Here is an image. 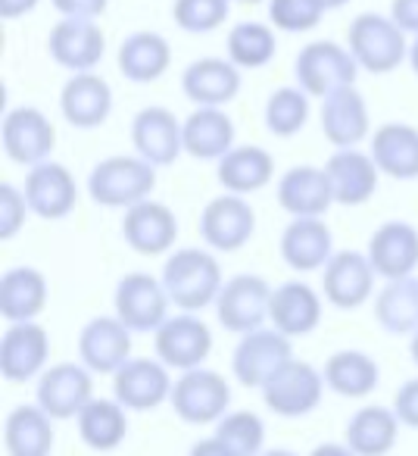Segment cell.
<instances>
[{
	"instance_id": "6da1fadb",
	"label": "cell",
	"mask_w": 418,
	"mask_h": 456,
	"mask_svg": "<svg viewBox=\"0 0 418 456\" xmlns=\"http://www.w3.org/2000/svg\"><path fill=\"white\" fill-rule=\"evenodd\" d=\"M163 288L172 306L181 313H200L216 306L222 291V263L209 248H178L163 263Z\"/></svg>"
},
{
	"instance_id": "7a4b0ae2",
	"label": "cell",
	"mask_w": 418,
	"mask_h": 456,
	"mask_svg": "<svg viewBox=\"0 0 418 456\" xmlns=\"http://www.w3.org/2000/svg\"><path fill=\"white\" fill-rule=\"evenodd\" d=\"M157 191V166L138 153H116L88 172V197L103 209H132Z\"/></svg>"
},
{
	"instance_id": "3957f363",
	"label": "cell",
	"mask_w": 418,
	"mask_h": 456,
	"mask_svg": "<svg viewBox=\"0 0 418 456\" xmlns=\"http://www.w3.org/2000/svg\"><path fill=\"white\" fill-rule=\"evenodd\" d=\"M347 51L359 69L387 76L403 60H409V38L390 20V13H359L347 28Z\"/></svg>"
},
{
	"instance_id": "277c9868",
	"label": "cell",
	"mask_w": 418,
	"mask_h": 456,
	"mask_svg": "<svg viewBox=\"0 0 418 456\" xmlns=\"http://www.w3.org/2000/svg\"><path fill=\"white\" fill-rule=\"evenodd\" d=\"M293 78H297V88H303L309 97L325 101L337 88L356 85L359 63L347 51V45H337V41L328 38L309 41L306 47H300L297 60H293Z\"/></svg>"
},
{
	"instance_id": "5b68a950",
	"label": "cell",
	"mask_w": 418,
	"mask_h": 456,
	"mask_svg": "<svg viewBox=\"0 0 418 456\" xmlns=\"http://www.w3.org/2000/svg\"><path fill=\"white\" fill-rule=\"evenodd\" d=\"M172 412L188 425H219L229 416L231 385L216 369H190L175 379L172 387Z\"/></svg>"
},
{
	"instance_id": "8992f818",
	"label": "cell",
	"mask_w": 418,
	"mask_h": 456,
	"mask_svg": "<svg viewBox=\"0 0 418 456\" xmlns=\"http://www.w3.org/2000/svg\"><path fill=\"white\" fill-rule=\"evenodd\" d=\"M325 375L312 362L293 356L287 366H281L262 387V403L281 419H303L318 410L325 394Z\"/></svg>"
},
{
	"instance_id": "52a82bcc",
	"label": "cell",
	"mask_w": 418,
	"mask_h": 456,
	"mask_svg": "<svg viewBox=\"0 0 418 456\" xmlns=\"http://www.w3.org/2000/svg\"><path fill=\"white\" fill-rule=\"evenodd\" d=\"M169 294L163 288V279L157 275H147V273H128L116 281V291H113V316L122 319L128 331H153L157 335L159 325L169 319Z\"/></svg>"
},
{
	"instance_id": "ba28073f",
	"label": "cell",
	"mask_w": 418,
	"mask_h": 456,
	"mask_svg": "<svg viewBox=\"0 0 418 456\" xmlns=\"http://www.w3.org/2000/svg\"><path fill=\"white\" fill-rule=\"evenodd\" d=\"M272 294L275 288L262 275H231L219 291L216 319L222 322L225 331H235V335H250L256 329H266Z\"/></svg>"
},
{
	"instance_id": "9c48e42d",
	"label": "cell",
	"mask_w": 418,
	"mask_h": 456,
	"mask_svg": "<svg viewBox=\"0 0 418 456\" xmlns=\"http://www.w3.org/2000/svg\"><path fill=\"white\" fill-rule=\"evenodd\" d=\"M256 232V209L247 197L219 194L200 213V238L213 254H235L247 248Z\"/></svg>"
},
{
	"instance_id": "30bf717a",
	"label": "cell",
	"mask_w": 418,
	"mask_h": 456,
	"mask_svg": "<svg viewBox=\"0 0 418 456\" xmlns=\"http://www.w3.org/2000/svg\"><path fill=\"white\" fill-rule=\"evenodd\" d=\"M0 144H4L7 159L35 169L51 159L53 144H57V128L38 107H13L4 113V122H0Z\"/></svg>"
},
{
	"instance_id": "8fae6325",
	"label": "cell",
	"mask_w": 418,
	"mask_h": 456,
	"mask_svg": "<svg viewBox=\"0 0 418 456\" xmlns=\"http://www.w3.org/2000/svg\"><path fill=\"white\" fill-rule=\"evenodd\" d=\"M94 400V372L82 362H57L38 379L35 403L53 419H78V412Z\"/></svg>"
},
{
	"instance_id": "7c38bea8",
	"label": "cell",
	"mask_w": 418,
	"mask_h": 456,
	"mask_svg": "<svg viewBox=\"0 0 418 456\" xmlns=\"http://www.w3.org/2000/svg\"><path fill=\"white\" fill-rule=\"evenodd\" d=\"M157 360L178 372L200 369L213 354V331L197 313H175L153 335Z\"/></svg>"
},
{
	"instance_id": "4fadbf2b",
	"label": "cell",
	"mask_w": 418,
	"mask_h": 456,
	"mask_svg": "<svg viewBox=\"0 0 418 456\" xmlns=\"http://www.w3.org/2000/svg\"><path fill=\"white\" fill-rule=\"evenodd\" d=\"M291 360H293L291 338H285L281 331H275L272 325H266V329L241 335L235 354H231V372H235V379L241 381L244 387L262 391L266 381Z\"/></svg>"
},
{
	"instance_id": "5bb4252c",
	"label": "cell",
	"mask_w": 418,
	"mask_h": 456,
	"mask_svg": "<svg viewBox=\"0 0 418 456\" xmlns=\"http://www.w3.org/2000/svg\"><path fill=\"white\" fill-rule=\"evenodd\" d=\"M51 360V335L41 322H16L4 329L0 338V372L13 385H26L47 372Z\"/></svg>"
},
{
	"instance_id": "9a60e30c",
	"label": "cell",
	"mask_w": 418,
	"mask_h": 456,
	"mask_svg": "<svg viewBox=\"0 0 418 456\" xmlns=\"http://www.w3.org/2000/svg\"><path fill=\"white\" fill-rule=\"evenodd\" d=\"M378 273L362 250H337L322 269V297L337 310H359L374 297Z\"/></svg>"
},
{
	"instance_id": "2e32d148",
	"label": "cell",
	"mask_w": 418,
	"mask_h": 456,
	"mask_svg": "<svg viewBox=\"0 0 418 456\" xmlns=\"http://www.w3.org/2000/svg\"><path fill=\"white\" fill-rule=\"evenodd\" d=\"M172 369L159 360L147 356H132L119 372L113 375V397L125 406L128 412H150L172 400Z\"/></svg>"
},
{
	"instance_id": "e0dca14e",
	"label": "cell",
	"mask_w": 418,
	"mask_h": 456,
	"mask_svg": "<svg viewBox=\"0 0 418 456\" xmlns=\"http://www.w3.org/2000/svg\"><path fill=\"white\" fill-rule=\"evenodd\" d=\"M366 254L378 279H409L418 269V228L403 219L381 222L368 238Z\"/></svg>"
},
{
	"instance_id": "ac0fdd59",
	"label": "cell",
	"mask_w": 418,
	"mask_h": 456,
	"mask_svg": "<svg viewBox=\"0 0 418 456\" xmlns=\"http://www.w3.org/2000/svg\"><path fill=\"white\" fill-rule=\"evenodd\" d=\"M47 53L72 76L94 72V66L107 53V35L97 26V20H60L47 32Z\"/></svg>"
},
{
	"instance_id": "d6986e66",
	"label": "cell",
	"mask_w": 418,
	"mask_h": 456,
	"mask_svg": "<svg viewBox=\"0 0 418 456\" xmlns=\"http://www.w3.org/2000/svg\"><path fill=\"white\" fill-rule=\"evenodd\" d=\"M122 241L141 256H163L175 250L178 216L159 200H144L122 216Z\"/></svg>"
},
{
	"instance_id": "ffe728a7",
	"label": "cell",
	"mask_w": 418,
	"mask_h": 456,
	"mask_svg": "<svg viewBox=\"0 0 418 456\" xmlns=\"http://www.w3.org/2000/svg\"><path fill=\"white\" fill-rule=\"evenodd\" d=\"M132 144L134 153L144 157L150 166L163 169L172 166L184 153V128L169 107H144L132 119Z\"/></svg>"
},
{
	"instance_id": "44dd1931",
	"label": "cell",
	"mask_w": 418,
	"mask_h": 456,
	"mask_svg": "<svg viewBox=\"0 0 418 456\" xmlns=\"http://www.w3.org/2000/svg\"><path fill=\"white\" fill-rule=\"evenodd\" d=\"M22 194H26L28 209H32L38 219L60 222L76 209L78 184H76V175H72L63 163L47 159V163H41L26 172Z\"/></svg>"
},
{
	"instance_id": "7402d4cb",
	"label": "cell",
	"mask_w": 418,
	"mask_h": 456,
	"mask_svg": "<svg viewBox=\"0 0 418 456\" xmlns=\"http://www.w3.org/2000/svg\"><path fill=\"white\" fill-rule=\"evenodd\" d=\"M132 360V331L119 316H94L78 335V362L94 375H116Z\"/></svg>"
},
{
	"instance_id": "603a6c76",
	"label": "cell",
	"mask_w": 418,
	"mask_h": 456,
	"mask_svg": "<svg viewBox=\"0 0 418 456\" xmlns=\"http://www.w3.org/2000/svg\"><path fill=\"white\" fill-rule=\"evenodd\" d=\"M275 197H278V207L291 219H322L334 207V191H331L328 172H325V166L309 163L291 166L278 178Z\"/></svg>"
},
{
	"instance_id": "cb8c5ba5",
	"label": "cell",
	"mask_w": 418,
	"mask_h": 456,
	"mask_svg": "<svg viewBox=\"0 0 418 456\" xmlns=\"http://www.w3.org/2000/svg\"><path fill=\"white\" fill-rule=\"evenodd\" d=\"M244 72L229 57H200L184 66L181 91L194 107H219L225 110L241 94Z\"/></svg>"
},
{
	"instance_id": "d4e9b609",
	"label": "cell",
	"mask_w": 418,
	"mask_h": 456,
	"mask_svg": "<svg viewBox=\"0 0 418 456\" xmlns=\"http://www.w3.org/2000/svg\"><path fill=\"white\" fill-rule=\"evenodd\" d=\"M322 134L331 147L337 151H350L359 147L366 138H372V116H368V103L356 85L337 88L322 101Z\"/></svg>"
},
{
	"instance_id": "484cf974",
	"label": "cell",
	"mask_w": 418,
	"mask_h": 456,
	"mask_svg": "<svg viewBox=\"0 0 418 456\" xmlns=\"http://www.w3.org/2000/svg\"><path fill=\"white\" fill-rule=\"evenodd\" d=\"M322 294L300 279L281 281L269 306V325L285 338H306L322 325Z\"/></svg>"
},
{
	"instance_id": "4316f807",
	"label": "cell",
	"mask_w": 418,
	"mask_h": 456,
	"mask_svg": "<svg viewBox=\"0 0 418 456\" xmlns=\"http://www.w3.org/2000/svg\"><path fill=\"white\" fill-rule=\"evenodd\" d=\"M60 113L72 128H100L113 113V88L97 72H78L69 76L60 91Z\"/></svg>"
},
{
	"instance_id": "83f0119b",
	"label": "cell",
	"mask_w": 418,
	"mask_h": 456,
	"mask_svg": "<svg viewBox=\"0 0 418 456\" xmlns=\"http://www.w3.org/2000/svg\"><path fill=\"white\" fill-rule=\"evenodd\" d=\"M325 172H328L331 191H334V203L341 207H362L378 191L381 169L374 166L372 153L359 151V147L334 151L325 163Z\"/></svg>"
},
{
	"instance_id": "f1b7e54d",
	"label": "cell",
	"mask_w": 418,
	"mask_h": 456,
	"mask_svg": "<svg viewBox=\"0 0 418 456\" xmlns=\"http://www.w3.org/2000/svg\"><path fill=\"white\" fill-rule=\"evenodd\" d=\"M278 250L291 273H318L337 254L334 235L322 219H291L281 232Z\"/></svg>"
},
{
	"instance_id": "f546056e",
	"label": "cell",
	"mask_w": 418,
	"mask_h": 456,
	"mask_svg": "<svg viewBox=\"0 0 418 456\" xmlns=\"http://www.w3.org/2000/svg\"><path fill=\"white\" fill-rule=\"evenodd\" d=\"M51 300V285L44 273L35 266H10L0 275V316L7 325L35 322L47 310Z\"/></svg>"
},
{
	"instance_id": "4dcf8cb0",
	"label": "cell",
	"mask_w": 418,
	"mask_h": 456,
	"mask_svg": "<svg viewBox=\"0 0 418 456\" xmlns=\"http://www.w3.org/2000/svg\"><path fill=\"white\" fill-rule=\"evenodd\" d=\"M372 153L381 175L397 182L418 178V128L409 122H384L372 132Z\"/></svg>"
},
{
	"instance_id": "1f68e13d",
	"label": "cell",
	"mask_w": 418,
	"mask_h": 456,
	"mask_svg": "<svg viewBox=\"0 0 418 456\" xmlns=\"http://www.w3.org/2000/svg\"><path fill=\"white\" fill-rule=\"evenodd\" d=\"M184 153L203 163H219L235 144V119L219 107H194V113L181 122Z\"/></svg>"
},
{
	"instance_id": "d6a6232c",
	"label": "cell",
	"mask_w": 418,
	"mask_h": 456,
	"mask_svg": "<svg viewBox=\"0 0 418 456\" xmlns=\"http://www.w3.org/2000/svg\"><path fill=\"white\" fill-rule=\"evenodd\" d=\"M272 175L275 157L260 144H237L216 163V178L225 194H256L272 182Z\"/></svg>"
},
{
	"instance_id": "836d02e7",
	"label": "cell",
	"mask_w": 418,
	"mask_h": 456,
	"mask_svg": "<svg viewBox=\"0 0 418 456\" xmlns=\"http://www.w3.org/2000/svg\"><path fill=\"white\" fill-rule=\"evenodd\" d=\"M116 63H119V72L128 78V82L153 85V82H159L165 72H169L172 47H169V41H165L159 32L141 28V32H132L119 45Z\"/></svg>"
},
{
	"instance_id": "e575fe53",
	"label": "cell",
	"mask_w": 418,
	"mask_h": 456,
	"mask_svg": "<svg viewBox=\"0 0 418 456\" xmlns=\"http://www.w3.org/2000/svg\"><path fill=\"white\" fill-rule=\"evenodd\" d=\"M399 441V419L393 406H362L343 428V444L356 456H387Z\"/></svg>"
},
{
	"instance_id": "d590c367",
	"label": "cell",
	"mask_w": 418,
	"mask_h": 456,
	"mask_svg": "<svg viewBox=\"0 0 418 456\" xmlns=\"http://www.w3.org/2000/svg\"><path fill=\"white\" fill-rule=\"evenodd\" d=\"M7 456H51L53 419L38 403H20L4 419Z\"/></svg>"
},
{
	"instance_id": "8d00e7d4",
	"label": "cell",
	"mask_w": 418,
	"mask_h": 456,
	"mask_svg": "<svg viewBox=\"0 0 418 456\" xmlns=\"http://www.w3.org/2000/svg\"><path fill=\"white\" fill-rule=\"evenodd\" d=\"M325 385L328 391H334L337 397L347 400H362L378 387L381 381V369L374 362V356H368L366 350H337L325 360L322 366Z\"/></svg>"
},
{
	"instance_id": "74e56055",
	"label": "cell",
	"mask_w": 418,
	"mask_h": 456,
	"mask_svg": "<svg viewBox=\"0 0 418 456\" xmlns=\"http://www.w3.org/2000/svg\"><path fill=\"white\" fill-rule=\"evenodd\" d=\"M78 437L94 453H109L128 437V410L116 397H94L76 419Z\"/></svg>"
},
{
	"instance_id": "f35d334b",
	"label": "cell",
	"mask_w": 418,
	"mask_h": 456,
	"mask_svg": "<svg viewBox=\"0 0 418 456\" xmlns=\"http://www.w3.org/2000/svg\"><path fill=\"white\" fill-rule=\"evenodd\" d=\"M374 319L387 335H418V275L387 281L374 294Z\"/></svg>"
},
{
	"instance_id": "ab89813d",
	"label": "cell",
	"mask_w": 418,
	"mask_h": 456,
	"mask_svg": "<svg viewBox=\"0 0 418 456\" xmlns=\"http://www.w3.org/2000/svg\"><path fill=\"white\" fill-rule=\"evenodd\" d=\"M225 47H229L231 63L241 72H250V69H262V66L272 63L275 51H278V38H275V28L269 26V22L247 20L229 28Z\"/></svg>"
},
{
	"instance_id": "60d3db41",
	"label": "cell",
	"mask_w": 418,
	"mask_h": 456,
	"mask_svg": "<svg viewBox=\"0 0 418 456\" xmlns=\"http://www.w3.org/2000/svg\"><path fill=\"white\" fill-rule=\"evenodd\" d=\"M262 122L275 138H293L309 122V94L297 85H281L262 107Z\"/></svg>"
},
{
	"instance_id": "b9f144b4",
	"label": "cell",
	"mask_w": 418,
	"mask_h": 456,
	"mask_svg": "<svg viewBox=\"0 0 418 456\" xmlns=\"http://www.w3.org/2000/svg\"><path fill=\"white\" fill-rule=\"evenodd\" d=\"M216 437L235 456L266 453V422L250 410H235L216 425Z\"/></svg>"
},
{
	"instance_id": "7bdbcfd3",
	"label": "cell",
	"mask_w": 418,
	"mask_h": 456,
	"mask_svg": "<svg viewBox=\"0 0 418 456\" xmlns=\"http://www.w3.org/2000/svg\"><path fill=\"white\" fill-rule=\"evenodd\" d=\"M231 0H172V22L188 35H209L229 22Z\"/></svg>"
},
{
	"instance_id": "ee69618b",
	"label": "cell",
	"mask_w": 418,
	"mask_h": 456,
	"mask_svg": "<svg viewBox=\"0 0 418 456\" xmlns=\"http://www.w3.org/2000/svg\"><path fill=\"white\" fill-rule=\"evenodd\" d=\"M325 20L318 0H269V22L287 35H306Z\"/></svg>"
},
{
	"instance_id": "f6af8a7d",
	"label": "cell",
	"mask_w": 418,
	"mask_h": 456,
	"mask_svg": "<svg viewBox=\"0 0 418 456\" xmlns=\"http://www.w3.org/2000/svg\"><path fill=\"white\" fill-rule=\"evenodd\" d=\"M28 200L26 194H22V188H16V184L4 182L0 184V238L4 241H10V238H16L26 228V219H28Z\"/></svg>"
},
{
	"instance_id": "bcb514c9",
	"label": "cell",
	"mask_w": 418,
	"mask_h": 456,
	"mask_svg": "<svg viewBox=\"0 0 418 456\" xmlns=\"http://www.w3.org/2000/svg\"><path fill=\"white\" fill-rule=\"evenodd\" d=\"M393 412H397L399 425L418 428V375L399 385L397 397H393Z\"/></svg>"
},
{
	"instance_id": "7dc6e473",
	"label": "cell",
	"mask_w": 418,
	"mask_h": 456,
	"mask_svg": "<svg viewBox=\"0 0 418 456\" xmlns=\"http://www.w3.org/2000/svg\"><path fill=\"white\" fill-rule=\"evenodd\" d=\"M63 20H100L107 13L109 0H51Z\"/></svg>"
},
{
	"instance_id": "c3c4849f",
	"label": "cell",
	"mask_w": 418,
	"mask_h": 456,
	"mask_svg": "<svg viewBox=\"0 0 418 456\" xmlns=\"http://www.w3.org/2000/svg\"><path fill=\"white\" fill-rule=\"evenodd\" d=\"M390 20L406 35L418 38V0H390Z\"/></svg>"
},
{
	"instance_id": "681fc988",
	"label": "cell",
	"mask_w": 418,
	"mask_h": 456,
	"mask_svg": "<svg viewBox=\"0 0 418 456\" xmlns=\"http://www.w3.org/2000/svg\"><path fill=\"white\" fill-rule=\"evenodd\" d=\"M38 4H41V0H0V16H4L7 22L22 20V16L35 13V10H38Z\"/></svg>"
},
{
	"instance_id": "f907efd6",
	"label": "cell",
	"mask_w": 418,
	"mask_h": 456,
	"mask_svg": "<svg viewBox=\"0 0 418 456\" xmlns=\"http://www.w3.org/2000/svg\"><path fill=\"white\" fill-rule=\"evenodd\" d=\"M188 456H235V453H231V450L225 447L216 435H213V437H200V441L188 450Z\"/></svg>"
},
{
	"instance_id": "816d5d0a",
	"label": "cell",
	"mask_w": 418,
	"mask_h": 456,
	"mask_svg": "<svg viewBox=\"0 0 418 456\" xmlns=\"http://www.w3.org/2000/svg\"><path fill=\"white\" fill-rule=\"evenodd\" d=\"M309 456H356V453L343 441H325L318 447H312Z\"/></svg>"
},
{
	"instance_id": "f5cc1de1",
	"label": "cell",
	"mask_w": 418,
	"mask_h": 456,
	"mask_svg": "<svg viewBox=\"0 0 418 456\" xmlns=\"http://www.w3.org/2000/svg\"><path fill=\"white\" fill-rule=\"evenodd\" d=\"M409 66H412V72L418 76V38L409 41Z\"/></svg>"
},
{
	"instance_id": "db71d44e",
	"label": "cell",
	"mask_w": 418,
	"mask_h": 456,
	"mask_svg": "<svg viewBox=\"0 0 418 456\" xmlns=\"http://www.w3.org/2000/svg\"><path fill=\"white\" fill-rule=\"evenodd\" d=\"M318 4H322V7H325V13H331V10H341V7H347L350 0H318Z\"/></svg>"
},
{
	"instance_id": "11a10c76",
	"label": "cell",
	"mask_w": 418,
	"mask_h": 456,
	"mask_svg": "<svg viewBox=\"0 0 418 456\" xmlns=\"http://www.w3.org/2000/svg\"><path fill=\"white\" fill-rule=\"evenodd\" d=\"M260 456H297L293 450H287V447H272V450H266V453H260Z\"/></svg>"
},
{
	"instance_id": "9f6ffc18",
	"label": "cell",
	"mask_w": 418,
	"mask_h": 456,
	"mask_svg": "<svg viewBox=\"0 0 418 456\" xmlns=\"http://www.w3.org/2000/svg\"><path fill=\"white\" fill-rule=\"evenodd\" d=\"M409 356H412V362L418 366V335L409 338Z\"/></svg>"
},
{
	"instance_id": "6f0895ef",
	"label": "cell",
	"mask_w": 418,
	"mask_h": 456,
	"mask_svg": "<svg viewBox=\"0 0 418 456\" xmlns=\"http://www.w3.org/2000/svg\"><path fill=\"white\" fill-rule=\"evenodd\" d=\"M231 4H250V7H256V4H262V0H231Z\"/></svg>"
}]
</instances>
